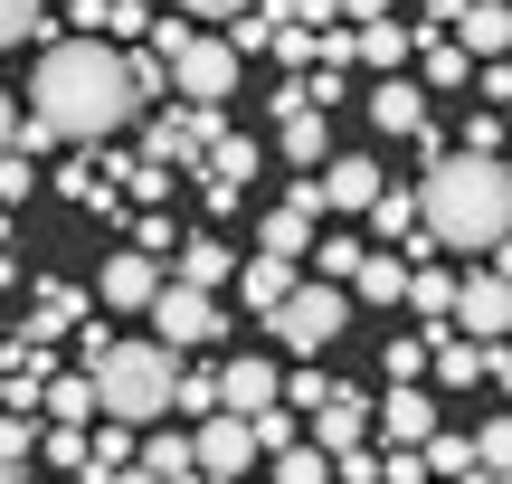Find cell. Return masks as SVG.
<instances>
[{
	"label": "cell",
	"instance_id": "6da1fadb",
	"mask_svg": "<svg viewBox=\"0 0 512 484\" xmlns=\"http://www.w3.org/2000/svg\"><path fill=\"white\" fill-rule=\"evenodd\" d=\"M29 95H38L29 114L57 143H105V133L133 124V76H124V48L114 38H48Z\"/></svg>",
	"mask_w": 512,
	"mask_h": 484
},
{
	"label": "cell",
	"instance_id": "7a4b0ae2",
	"mask_svg": "<svg viewBox=\"0 0 512 484\" xmlns=\"http://www.w3.org/2000/svg\"><path fill=\"white\" fill-rule=\"evenodd\" d=\"M408 200H418V219H427L437 247H475V257H494L503 228H512V181H503V162H484V152L437 162Z\"/></svg>",
	"mask_w": 512,
	"mask_h": 484
},
{
	"label": "cell",
	"instance_id": "3957f363",
	"mask_svg": "<svg viewBox=\"0 0 512 484\" xmlns=\"http://www.w3.org/2000/svg\"><path fill=\"white\" fill-rule=\"evenodd\" d=\"M95 380V409L124 418V428H152V418H171V380H181V361L162 352V342H105V352L86 361Z\"/></svg>",
	"mask_w": 512,
	"mask_h": 484
},
{
	"label": "cell",
	"instance_id": "277c9868",
	"mask_svg": "<svg viewBox=\"0 0 512 484\" xmlns=\"http://www.w3.org/2000/svg\"><path fill=\"white\" fill-rule=\"evenodd\" d=\"M275 342L285 352H323V342H342V323H351V295L342 285H285V304H275Z\"/></svg>",
	"mask_w": 512,
	"mask_h": 484
},
{
	"label": "cell",
	"instance_id": "5b68a950",
	"mask_svg": "<svg viewBox=\"0 0 512 484\" xmlns=\"http://www.w3.org/2000/svg\"><path fill=\"white\" fill-rule=\"evenodd\" d=\"M162 76H171V95H190V105H209V114L238 95V57H228V38H190V48H171Z\"/></svg>",
	"mask_w": 512,
	"mask_h": 484
},
{
	"label": "cell",
	"instance_id": "8992f818",
	"mask_svg": "<svg viewBox=\"0 0 512 484\" xmlns=\"http://www.w3.org/2000/svg\"><path fill=\"white\" fill-rule=\"evenodd\" d=\"M503 323H512V285H503V266L484 257L475 276H456V304H446V333H465V342H503Z\"/></svg>",
	"mask_w": 512,
	"mask_h": 484
},
{
	"label": "cell",
	"instance_id": "52a82bcc",
	"mask_svg": "<svg viewBox=\"0 0 512 484\" xmlns=\"http://www.w3.org/2000/svg\"><path fill=\"white\" fill-rule=\"evenodd\" d=\"M143 314L162 323V352H200V342H219V333H228V323H219V304H209L200 285H171V276L152 285V304H143Z\"/></svg>",
	"mask_w": 512,
	"mask_h": 484
},
{
	"label": "cell",
	"instance_id": "ba28073f",
	"mask_svg": "<svg viewBox=\"0 0 512 484\" xmlns=\"http://www.w3.org/2000/svg\"><path fill=\"white\" fill-rule=\"evenodd\" d=\"M190 466H200V484H219V475H247V466H256V437H247V418H238V409H209V418H200V437H190Z\"/></svg>",
	"mask_w": 512,
	"mask_h": 484
},
{
	"label": "cell",
	"instance_id": "9c48e42d",
	"mask_svg": "<svg viewBox=\"0 0 512 484\" xmlns=\"http://www.w3.org/2000/svg\"><path fill=\"white\" fill-rule=\"evenodd\" d=\"M304 418H313V447H323V456H342V447H370V399L351 390V380H332V390L313 399Z\"/></svg>",
	"mask_w": 512,
	"mask_h": 484
},
{
	"label": "cell",
	"instance_id": "30bf717a",
	"mask_svg": "<svg viewBox=\"0 0 512 484\" xmlns=\"http://www.w3.org/2000/svg\"><path fill=\"white\" fill-rule=\"evenodd\" d=\"M313 200L323 209H370L380 200V162H370V152H332V162L313 171Z\"/></svg>",
	"mask_w": 512,
	"mask_h": 484
},
{
	"label": "cell",
	"instance_id": "8fae6325",
	"mask_svg": "<svg viewBox=\"0 0 512 484\" xmlns=\"http://www.w3.org/2000/svg\"><path fill=\"white\" fill-rule=\"evenodd\" d=\"M152 285H162V266H152L143 247H114V257H105V276H95V295H105L114 314H143V304H152Z\"/></svg>",
	"mask_w": 512,
	"mask_h": 484
},
{
	"label": "cell",
	"instance_id": "7c38bea8",
	"mask_svg": "<svg viewBox=\"0 0 512 484\" xmlns=\"http://www.w3.org/2000/svg\"><path fill=\"white\" fill-rule=\"evenodd\" d=\"M370 428H380L389 447H427V437H437V399H427V390H408V380H399V390H389L380 409H370Z\"/></svg>",
	"mask_w": 512,
	"mask_h": 484
},
{
	"label": "cell",
	"instance_id": "4fadbf2b",
	"mask_svg": "<svg viewBox=\"0 0 512 484\" xmlns=\"http://www.w3.org/2000/svg\"><path fill=\"white\" fill-rule=\"evenodd\" d=\"M209 143H219V114H209V105L152 124V162H209Z\"/></svg>",
	"mask_w": 512,
	"mask_h": 484
},
{
	"label": "cell",
	"instance_id": "5bb4252c",
	"mask_svg": "<svg viewBox=\"0 0 512 484\" xmlns=\"http://www.w3.org/2000/svg\"><path fill=\"white\" fill-rule=\"evenodd\" d=\"M503 38H512V10H503V0H465L446 48H456V57H503Z\"/></svg>",
	"mask_w": 512,
	"mask_h": 484
},
{
	"label": "cell",
	"instance_id": "9a60e30c",
	"mask_svg": "<svg viewBox=\"0 0 512 484\" xmlns=\"http://www.w3.org/2000/svg\"><path fill=\"white\" fill-rule=\"evenodd\" d=\"M399 304H408V314L427 323L418 342H446V304H456V276H446V266H418V276L399 285Z\"/></svg>",
	"mask_w": 512,
	"mask_h": 484
},
{
	"label": "cell",
	"instance_id": "2e32d148",
	"mask_svg": "<svg viewBox=\"0 0 512 484\" xmlns=\"http://www.w3.org/2000/svg\"><path fill=\"white\" fill-rule=\"evenodd\" d=\"M266 399H275V361H256V352H238V361H228V371H219V409H238V418H256V409H266Z\"/></svg>",
	"mask_w": 512,
	"mask_h": 484
},
{
	"label": "cell",
	"instance_id": "e0dca14e",
	"mask_svg": "<svg viewBox=\"0 0 512 484\" xmlns=\"http://www.w3.org/2000/svg\"><path fill=\"white\" fill-rule=\"evenodd\" d=\"M408 48H418V29H408V19H361V29H351V57H370L380 76H399Z\"/></svg>",
	"mask_w": 512,
	"mask_h": 484
},
{
	"label": "cell",
	"instance_id": "ac0fdd59",
	"mask_svg": "<svg viewBox=\"0 0 512 484\" xmlns=\"http://www.w3.org/2000/svg\"><path fill=\"white\" fill-rule=\"evenodd\" d=\"M370 124L380 133H427V95L408 86V76H380V86H370Z\"/></svg>",
	"mask_w": 512,
	"mask_h": 484
},
{
	"label": "cell",
	"instance_id": "d6986e66",
	"mask_svg": "<svg viewBox=\"0 0 512 484\" xmlns=\"http://www.w3.org/2000/svg\"><path fill=\"white\" fill-rule=\"evenodd\" d=\"M247 171H256V143H247V133H219V143H209V209H238Z\"/></svg>",
	"mask_w": 512,
	"mask_h": 484
},
{
	"label": "cell",
	"instance_id": "ffe728a7",
	"mask_svg": "<svg viewBox=\"0 0 512 484\" xmlns=\"http://www.w3.org/2000/svg\"><path fill=\"white\" fill-rule=\"evenodd\" d=\"M427 361H437V380L446 390H475V380H494V342H427Z\"/></svg>",
	"mask_w": 512,
	"mask_h": 484
},
{
	"label": "cell",
	"instance_id": "44dd1931",
	"mask_svg": "<svg viewBox=\"0 0 512 484\" xmlns=\"http://www.w3.org/2000/svg\"><path fill=\"white\" fill-rule=\"evenodd\" d=\"M86 323V295L76 285H38V314L19 323V342H48V333H76Z\"/></svg>",
	"mask_w": 512,
	"mask_h": 484
},
{
	"label": "cell",
	"instance_id": "7402d4cb",
	"mask_svg": "<svg viewBox=\"0 0 512 484\" xmlns=\"http://www.w3.org/2000/svg\"><path fill=\"white\" fill-rule=\"evenodd\" d=\"M256 257L304 266V257H313V219H304V209H266V228H256Z\"/></svg>",
	"mask_w": 512,
	"mask_h": 484
},
{
	"label": "cell",
	"instance_id": "603a6c76",
	"mask_svg": "<svg viewBox=\"0 0 512 484\" xmlns=\"http://www.w3.org/2000/svg\"><path fill=\"white\" fill-rule=\"evenodd\" d=\"M38 409H48L57 428H86V418H95V380H86V371H67V380H38Z\"/></svg>",
	"mask_w": 512,
	"mask_h": 484
},
{
	"label": "cell",
	"instance_id": "cb8c5ba5",
	"mask_svg": "<svg viewBox=\"0 0 512 484\" xmlns=\"http://www.w3.org/2000/svg\"><path fill=\"white\" fill-rule=\"evenodd\" d=\"M285 162L294 171H313V162H332V114H285Z\"/></svg>",
	"mask_w": 512,
	"mask_h": 484
},
{
	"label": "cell",
	"instance_id": "d4e9b609",
	"mask_svg": "<svg viewBox=\"0 0 512 484\" xmlns=\"http://www.w3.org/2000/svg\"><path fill=\"white\" fill-rule=\"evenodd\" d=\"M228 266H238V257H228V247H219V238H190V247H181V257H171V285H200V295H209V285H219V276H228Z\"/></svg>",
	"mask_w": 512,
	"mask_h": 484
},
{
	"label": "cell",
	"instance_id": "484cf974",
	"mask_svg": "<svg viewBox=\"0 0 512 484\" xmlns=\"http://www.w3.org/2000/svg\"><path fill=\"white\" fill-rule=\"evenodd\" d=\"M238 285H247L256 314H275V304H285V285H294V266H285V257H247V266H238Z\"/></svg>",
	"mask_w": 512,
	"mask_h": 484
},
{
	"label": "cell",
	"instance_id": "4316f807",
	"mask_svg": "<svg viewBox=\"0 0 512 484\" xmlns=\"http://www.w3.org/2000/svg\"><path fill=\"white\" fill-rule=\"evenodd\" d=\"M114 466H133V428H124V418H105V428L86 437V484H105Z\"/></svg>",
	"mask_w": 512,
	"mask_h": 484
},
{
	"label": "cell",
	"instance_id": "83f0119b",
	"mask_svg": "<svg viewBox=\"0 0 512 484\" xmlns=\"http://www.w3.org/2000/svg\"><path fill=\"white\" fill-rule=\"evenodd\" d=\"M133 466H152L162 484H200V466H190V437H181V428H162L143 456H133Z\"/></svg>",
	"mask_w": 512,
	"mask_h": 484
},
{
	"label": "cell",
	"instance_id": "f1b7e54d",
	"mask_svg": "<svg viewBox=\"0 0 512 484\" xmlns=\"http://www.w3.org/2000/svg\"><path fill=\"white\" fill-rule=\"evenodd\" d=\"M399 285H408L399 257H361V266H351V295H361V304H399Z\"/></svg>",
	"mask_w": 512,
	"mask_h": 484
},
{
	"label": "cell",
	"instance_id": "f546056e",
	"mask_svg": "<svg viewBox=\"0 0 512 484\" xmlns=\"http://www.w3.org/2000/svg\"><path fill=\"white\" fill-rule=\"evenodd\" d=\"M275 484H332V456L313 437H294V447H275Z\"/></svg>",
	"mask_w": 512,
	"mask_h": 484
},
{
	"label": "cell",
	"instance_id": "4dcf8cb0",
	"mask_svg": "<svg viewBox=\"0 0 512 484\" xmlns=\"http://www.w3.org/2000/svg\"><path fill=\"white\" fill-rule=\"evenodd\" d=\"M114 171H124V190H133L143 209H162V200H171V162H152V152H143V162H114Z\"/></svg>",
	"mask_w": 512,
	"mask_h": 484
},
{
	"label": "cell",
	"instance_id": "1f68e13d",
	"mask_svg": "<svg viewBox=\"0 0 512 484\" xmlns=\"http://www.w3.org/2000/svg\"><path fill=\"white\" fill-rule=\"evenodd\" d=\"M38 29H48V0H0V48H19Z\"/></svg>",
	"mask_w": 512,
	"mask_h": 484
},
{
	"label": "cell",
	"instance_id": "d6a6232c",
	"mask_svg": "<svg viewBox=\"0 0 512 484\" xmlns=\"http://www.w3.org/2000/svg\"><path fill=\"white\" fill-rule=\"evenodd\" d=\"M171 409L209 418V409H219V371H181V380H171Z\"/></svg>",
	"mask_w": 512,
	"mask_h": 484
},
{
	"label": "cell",
	"instance_id": "836d02e7",
	"mask_svg": "<svg viewBox=\"0 0 512 484\" xmlns=\"http://www.w3.org/2000/svg\"><path fill=\"white\" fill-rule=\"evenodd\" d=\"M38 456L67 466V475H86V428H38Z\"/></svg>",
	"mask_w": 512,
	"mask_h": 484
},
{
	"label": "cell",
	"instance_id": "e575fe53",
	"mask_svg": "<svg viewBox=\"0 0 512 484\" xmlns=\"http://www.w3.org/2000/svg\"><path fill=\"white\" fill-rule=\"evenodd\" d=\"M0 456H10V466H29V456H38V418L29 409H0Z\"/></svg>",
	"mask_w": 512,
	"mask_h": 484
},
{
	"label": "cell",
	"instance_id": "d590c367",
	"mask_svg": "<svg viewBox=\"0 0 512 484\" xmlns=\"http://www.w3.org/2000/svg\"><path fill=\"white\" fill-rule=\"evenodd\" d=\"M465 76H475V57H456V48L437 38V48H427V86H437V95H456Z\"/></svg>",
	"mask_w": 512,
	"mask_h": 484
},
{
	"label": "cell",
	"instance_id": "8d00e7d4",
	"mask_svg": "<svg viewBox=\"0 0 512 484\" xmlns=\"http://www.w3.org/2000/svg\"><path fill=\"white\" fill-rule=\"evenodd\" d=\"M370 219H380V238H408V228H418V200H408V190H380Z\"/></svg>",
	"mask_w": 512,
	"mask_h": 484
},
{
	"label": "cell",
	"instance_id": "74e56055",
	"mask_svg": "<svg viewBox=\"0 0 512 484\" xmlns=\"http://www.w3.org/2000/svg\"><path fill=\"white\" fill-rule=\"evenodd\" d=\"M38 190V171H29V152H0V209H19Z\"/></svg>",
	"mask_w": 512,
	"mask_h": 484
},
{
	"label": "cell",
	"instance_id": "f35d334b",
	"mask_svg": "<svg viewBox=\"0 0 512 484\" xmlns=\"http://www.w3.org/2000/svg\"><path fill=\"white\" fill-rule=\"evenodd\" d=\"M370 247L361 238H323V285H351V266H361Z\"/></svg>",
	"mask_w": 512,
	"mask_h": 484
},
{
	"label": "cell",
	"instance_id": "ab89813d",
	"mask_svg": "<svg viewBox=\"0 0 512 484\" xmlns=\"http://www.w3.org/2000/svg\"><path fill=\"white\" fill-rule=\"evenodd\" d=\"M465 152H484V162H503V114H494V105H484L475 124H465Z\"/></svg>",
	"mask_w": 512,
	"mask_h": 484
},
{
	"label": "cell",
	"instance_id": "60d3db41",
	"mask_svg": "<svg viewBox=\"0 0 512 484\" xmlns=\"http://www.w3.org/2000/svg\"><path fill=\"white\" fill-rule=\"evenodd\" d=\"M143 29H152L143 0H105V38H143Z\"/></svg>",
	"mask_w": 512,
	"mask_h": 484
},
{
	"label": "cell",
	"instance_id": "b9f144b4",
	"mask_svg": "<svg viewBox=\"0 0 512 484\" xmlns=\"http://www.w3.org/2000/svg\"><path fill=\"white\" fill-rule=\"evenodd\" d=\"M133 247H143V257H152V266H171V247H181V238H171V219H162V209H152V219H143V228H133Z\"/></svg>",
	"mask_w": 512,
	"mask_h": 484
},
{
	"label": "cell",
	"instance_id": "7bdbcfd3",
	"mask_svg": "<svg viewBox=\"0 0 512 484\" xmlns=\"http://www.w3.org/2000/svg\"><path fill=\"white\" fill-rule=\"evenodd\" d=\"M418 371H427V342L399 333V342H389V380H418Z\"/></svg>",
	"mask_w": 512,
	"mask_h": 484
},
{
	"label": "cell",
	"instance_id": "ee69618b",
	"mask_svg": "<svg viewBox=\"0 0 512 484\" xmlns=\"http://www.w3.org/2000/svg\"><path fill=\"white\" fill-rule=\"evenodd\" d=\"M143 38H152V57H171V48H190V38H200V29H190V19H152Z\"/></svg>",
	"mask_w": 512,
	"mask_h": 484
},
{
	"label": "cell",
	"instance_id": "f6af8a7d",
	"mask_svg": "<svg viewBox=\"0 0 512 484\" xmlns=\"http://www.w3.org/2000/svg\"><path fill=\"white\" fill-rule=\"evenodd\" d=\"M332 19H351V29H361V19H389V0H332Z\"/></svg>",
	"mask_w": 512,
	"mask_h": 484
},
{
	"label": "cell",
	"instance_id": "bcb514c9",
	"mask_svg": "<svg viewBox=\"0 0 512 484\" xmlns=\"http://www.w3.org/2000/svg\"><path fill=\"white\" fill-rule=\"evenodd\" d=\"M181 10H190V19H238L247 0H181Z\"/></svg>",
	"mask_w": 512,
	"mask_h": 484
},
{
	"label": "cell",
	"instance_id": "7dc6e473",
	"mask_svg": "<svg viewBox=\"0 0 512 484\" xmlns=\"http://www.w3.org/2000/svg\"><path fill=\"white\" fill-rule=\"evenodd\" d=\"M67 19H86V29H76V38H105V0H76Z\"/></svg>",
	"mask_w": 512,
	"mask_h": 484
},
{
	"label": "cell",
	"instance_id": "c3c4849f",
	"mask_svg": "<svg viewBox=\"0 0 512 484\" xmlns=\"http://www.w3.org/2000/svg\"><path fill=\"white\" fill-rule=\"evenodd\" d=\"M105 484H162V475H152V466H114Z\"/></svg>",
	"mask_w": 512,
	"mask_h": 484
},
{
	"label": "cell",
	"instance_id": "681fc988",
	"mask_svg": "<svg viewBox=\"0 0 512 484\" xmlns=\"http://www.w3.org/2000/svg\"><path fill=\"white\" fill-rule=\"evenodd\" d=\"M10 133H19V105H10V95H0V152H10Z\"/></svg>",
	"mask_w": 512,
	"mask_h": 484
},
{
	"label": "cell",
	"instance_id": "f907efd6",
	"mask_svg": "<svg viewBox=\"0 0 512 484\" xmlns=\"http://www.w3.org/2000/svg\"><path fill=\"white\" fill-rule=\"evenodd\" d=\"M0 484H19V466H10V456H0Z\"/></svg>",
	"mask_w": 512,
	"mask_h": 484
}]
</instances>
